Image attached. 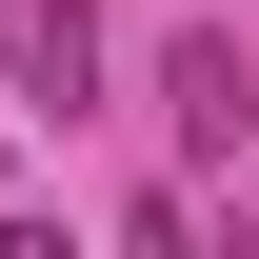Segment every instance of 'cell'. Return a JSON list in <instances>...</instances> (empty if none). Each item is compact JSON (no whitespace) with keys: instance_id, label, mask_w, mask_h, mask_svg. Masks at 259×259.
I'll return each mask as SVG.
<instances>
[{"instance_id":"obj_1","label":"cell","mask_w":259,"mask_h":259,"mask_svg":"<svg viewBox=\"0 0 259 259\" xmlns=\"http://www.w3.org/2000/svg\"><path fill=\"white\" fill-rule=\"evenodd\" d=\"M160 120H180V160H239V140H259V60H239L220 20L160 40Z\"/></svg>"},{"instance_id":"obj_2","label":"cell","mask_w":259,"mask_h":259,"mask_svg":"<svg viewBox=\"0 0 259 259\" xmlns=\"http://www.w3.org/2000/svg\"><path fill=\"white\" fill-rule=\"evenodd\" d=\"M20 100H100V0H20Z\"/></svg>"}]
</instances>
